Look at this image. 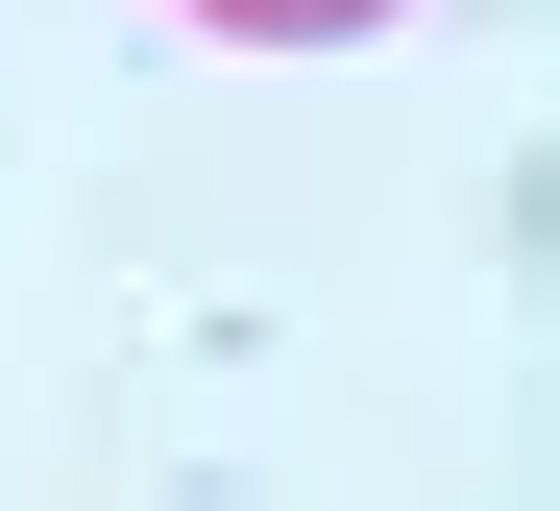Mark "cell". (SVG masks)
I'll return each instance as SVG.
<instances>
[{"label": "cell", "instance_id": "obj_1", "mask_svg": "<svg viewBox=\"0 0 560 511\" xmlns=\"http://www.w3.org/2000/svg\"><path fill=\"white\" fill-rule=\"evenodd\" d=\"M171 25H220V49H365L390 0H171Z\"/></svg>", "mask_w": 560, "mask_h": 511}]
</instances>
